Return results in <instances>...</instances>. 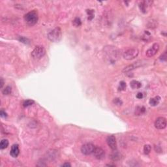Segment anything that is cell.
Returning <instances> with one entry per match:
<instances>
[{
	"label": "cell",
	"instance_id": "cell-1",
	"mask_svg": "<svg viewBox=\"0 0 167 167\" xmlns=\"http://www.w3.org/2000/svg\"><path fill=\"white\" fill-rule=\"evenodd\" d=\"M62 37V32L59 28H56L48 34V39L54 42H59Z\"/></svg>",
	"mask_w": 167,
	"mask_h": 167
},
{
	"label": "cell",
	"instance_id": "cell-2",
	"mask_svg": "<svg viewBox=\"0 0 167 167\" xmlns=\"http://www.w3.org/2000/svg\"><path fill=\"white\" fill-rule=\"evenodd\" d=\"M24 20L28 25L34 26L38 21V14L36 11H32L27 13L24 16Z\"/></svg>",
	"mask_w": 167,
	"mask_h": 167
},
{
	"label": "cell",
	"instance_id": "cell-3",
	"mask_svg": "<svg viewBox=\"0 0 167 167\" xmlns=\"http://www.w3.org/2000/svg\"><path fill=\"white\" fill-rule=\"evenodd\" d=\"M46 50L42 46H37L31 52V56L35 59H39L45 55Z\"/></svg>",
	"mask_w": 167,
	"mask_h": 167
},
{
	"label": "cell",
	"instance_id": "cell-4",
	"mask_svg": "<svg viewBox=\"0 0 167 167\" xmlns=\"http://www.w3.org/2000/svg\"><path fill=\"white\" fill-rule=\"evenodd\" d=\"M139 54V51L136 48H131L128 49L123 54L124 59L127 60H131V59H134L138 56Z\"/></svg>",
	"mask_w": 167,
	"mask_h": 167
},
{
	"label": "cell",
	"instance_id": "cell-5",
	"mask_svg": "<svg viewBox=\"0 0 167 167\" xmlns=\"http://www.w3.org/2000/svg\"><path fill=\"white\" fill-rule=\"evenodd\" d=\"M105 53L108 55L110 61L116 60V58L118 57V50L112 46H106L105 48Z\"/></svg>",
	"mask_w": 167,
	"mask_h": 167
},
{
	"label": "cell",
	"instance_id": "cell-6",
	"mask_svg": "<svg viewBox=\"0 0 167 167\" xmlns=\"http://www.w3.org/2000/svg\"><path fill=\"white\" fill-rule=\"evenodd\" d=\"M95 146L91 143H86L84 144L81 148V152L84 155H89L93 153Z\"/></svg>",
	"mask_w": 167,
	"mask_h": 167
},
{
	"label": "cell",
	"instance_id": "cell-7",
	"mask_svg": "<svg viewBox=\"0 0 167 167\" xmlns=\"http://www.w3.org/2000/svg\"><path fill=\"white\" fill-rule=\"evenodd\" d=\"M159 44L157 43H155L152 45V47H150L148 50L146 52V56L148 58H152L156 54L159 50Z\"/></svg>",
	"mask_w": 167,
	"mask_h": 167
},
{
	"label": "cell",
	"instance_id": "cell-8",
	"mask_svg": "<svg viewBox=\"0 0 167 167\" xmlns=\"http://www.w3.org/2000/svg\"><path fill=\"white\" fill-rule=\"evenodd\" d=\"M155 127L157 129H163L166 127V120L164 117H159L155 122Z\"/></svg>",
	"mask_w": 167,
	"mask_h": 167
},
{
	"label": "cell",
	"instance_id": "cell-9",
	"mask_svg": "<svg viewBox=\"0 0 167 167\" xmlns=\"http://www.w3.org/2000/svg\"><path fill=\"white\" fill-rule=\"evenodd\" d=\"M93 155L95 157L99 160L103 159L105 157V151L100 147H95L93 151Z\"/></svg>",
	"mask_w": 167,
	"mask_h": 167
},
{
	"label": "cell",
	"instance_id": "cell-10",
	"mask_svg": "<svg viewBox=\"0 0 167 167\" xmlns=\"http://www.w3.org/2000/svg\"><path fill=\"white\" fill-rule=\"evenodd\" d=\"M106 142L108 146L112 150H116L117 149V143H116V137L114 135L108 136L106 138Z\"/></svg>",
	"mask_w": 167,
	"mask_h": 167
},
{
	"label": "cell",
	"instance_id": "cell-11",
	"mask_svg": "<svg viewBox=\"0 0 167 167\" xmlns=\"http://www.w3.org/2000/svg\"><path fill=\"white\" fill-rule=\"evenodd\" d=\"M141 65H142V61H136V62L133 63L132 64L129 65H128L127 67H125V69L123 70V72L124 73L130 72L131 70H134V69H136V68L139 67L140 66H141Z\"/></svg>",
	"mask_w": 167,
	"mask_h": 167
},
{
	"label": "cell",
	"instance_id": "cell-12",
	"mask_svg": "<svg viewBox=\"0 0 167 167\" xmlns=\"http://www.w3.org/2000/svg\"><path fill=\"white\" fill-rule=\"evenodd\" d=\"M19 153H20V150H19L18 145V144H14V145H13V146L11 147L10 155H11L13 157L15 158L18 156Z\"/></svg>",
	"mask_w": 167,
	"mask_h": 167
},
{
	"label": "cell",
	"instance_id": "cell-13",
	"mask_svg": "<svg viewBox=\"0 0 167 167\" xmlns=\"http://www.w3.org/2000/svg\"><path fill=\"white\" fill-rule=\"evenodd\" d=\"M160 100H161V97L159 96H157V97H154V98L150 99V105L152 106H155L159 103Z\"/></svg>",
	"mask_w": 167,
	"mask_h": 167
},
{
	"label": "cell",
	"instance_id": "cell-14",
	"mask_svg": "<svg viewBox=\"0 0 167 167\" xmlns=\"http://www.w3.org/2000/svg\"><path fill=\"white\" fill-rule=\"evenodd\" d=\"M152 2H149V1H147V2H142L140 3V5H139V7L142 13H146V8L148 6V3H152Z\"/></svg>",
	"mask_w": 167,
	"mask_h": 167
},
{
	"label": "cell",
	"instance_id": "cell-15",
	"mask_svg": "<svg viewBox=\"0 0 167 167\" xmlns=\"http://www.w3.org/2000/svg\"><path fill=\"white\" fill-rule=\"evenodd\" d=\"M114 152L111 154V159L113 161H118V160L121 159V158H122L121 153H120L117 151H116V150H114Z\"/></svg>",
	"mask_w": 167,
	"mask_h": 167
},
{
	"label": "cell",
	"instance_id": "cell-16",
	"mask_svg": "<svg viewBox=\"0 0 167 167\" xmlns=\"http://www.w3.org/2000/svg\"><path fill=\"white\" fill-rule=\"evenodd\" d=\"M130 85L133 89H138L142 86L141 83L139 82L138 81H136V80H132L130 83Z\"/></svg>",
	"mask_w": 167,
	"mask_h": 167
},
{
	"label": "cell",
	"instance_id": "cell-17",
	"mask_svg": "<svg viewBox=\"0 0 167 167\" xmlns=\"http://www.w3.org/2000/svg\"><path fill=\"white\" fill-rule=\"evenodd\" d=\"M9 146V141L7 139H3L0 143V148L2 150L7 148Z\"/></svg>",
	"mask_w": 167,
	"mask_h": 167
},
{
	"label": "cell",
	"instance_id": "cell-18",
	"mask_svg": "<svg viewBox=\"0 0 167 167\" xmlns=\"http://www.w3.org/2000/svg\"><path fill=\"white\" fill-rule=\"evenodd\" d=\"M151 150H152V147L151 146L148 145V144H147V145H145L144 147V152L145 154L148 155L151 152Z\"/></svg>",
	"mask_w": 167,
	"mask_h": 167
},
{
	"label": "cell",
	"instance_id": "cell-19",
	"mask_svg": "<svg viewBox=\"0 0 167 167\" xmlns=\"http://www.w3.org/2000/svg\"><path fill=\"white\" fill-rule=\"evenodd\" d=\"M34 103V101L31 100V99H28V100H26L23 103V106L24 107H28V106H30L31 105H32Z\"/></svg>",
	"mask_w": 167,
	"mask_h": 167
},
{
	"label": "cell",
	"instance_id": "cell-20",
	"mask_svg": "<svg viewBox=\"0 0 167 167\" xmlns=\"http://www.w3.org/2000/svg\"><path fill=\"white\" fill-rule=\"evenodd\" d=\"M73 24L76 27H79L80 26H81L82 22L81 20H80L79 18H76L73 20Z\"/></svg>",
	"mask_w": 167,
	"mask_h": 167
},
{
	"label": "cell",
	"instance_id": "cell-21",
	"mask_svg": "<svg viewBox=\"0 0 167 167\" xmlns=\"http://www.w3.org/2000/svg\"><path fill=\"white\" fill-rule=\"evenodd\" d=\"M2 93L4 95H9L11 93V87L10 86H7L5 89H3Z\"/></svg>",
	"mask_w": 167,
	"mask_h": 167
},
{
	"label": "cell",
	"instance_id": "cell-22",
	"mask_svg": "<svg viewBox=\"0 0 167 167\" xmlns=\"http://www.w3.org/2000/svg\"><path fill=\"white\" fill-rule=\"evenodd\" d=\"M118 89L120 91H124L126 89V83L124 81L120 82Z\"/></svg>",
	"mask_w": 167,
	"mask_h": 167
},
{
	"label": "cell",
	"instance_id": "cell-23",
	"mask_svg": "<svg viewBox=\"0 0 167 167\" xmlns=\"http://www.w3.org/2000/svg\"><path fill=\"white\" fill-rule=\"evenodd\" d=\"M87 13L88 14V20H91L94 17L93 10H87Z\"/></svg>",
	"mask_w": 167,
	"mask_h": 167
},
{
	"label": "cell",
	"instance_id": "cell-24",
	"mask_svg": "<svg viewBox=\"0 0 167 167\" xmlns=\"http://www.w3.org/2000/svg\"><path fill=\"white\" fill-rule=\"evenodd\" d=\"M113 103H114L115 105H119V106H120V105H122V101L120 100V99H118V98L114 99V101H113Z\"/></svg>",
	"mask_w": 167,
	"mask_h": 167
},
{
	"label": "cell",
	"instance_id": "cell-25",
	"mask_svg": "<svg viewBox=\"0 0 167 167\" xmlns=\"http://www.w3.org/2000/svg\"><path fill=\"white\" fill-rule=\"evenodd\" d=\"M19 41H21L22 42H23V43H25V44L29 43L28 39H26V38H25V37H20V39H19Z\"/></svg>",
	"mask_w": 167,
	"mask_h": 167
},
{
	"label": "cell",
	"instance_id": "cell-26",
	"mask_svg": "<svg viewBox=\"0 0 167 167\" xmlns=\"http://www.w3.org/2000/svg\"><path fill=\"white\" fill-rule=\"evenodd\" d=\"M160 59L162 61H166V52H164L163 54H162L160 56Z\"/></svg>",
	"mask_w": 167,
	"mask_h": 167
},
{
	"label": "cell",
	"instance_id": "cell-27",
	"mask_svg": "<svg viewBox=\"0 0 167 167\" xmlns=\"http://www.w3.org/2000/svg\"><path fill=\"white\" fill-rule=\"evenodd\" d=\"M1 116H2V117H5L7 116V113L5 112V111L2 110H1Z\"/></svg>",
	"mask_w": 167,
	"mask_h": 167
},
{
	"label": "cell",
	"instance_id": "cell-28",
	"mask_svg": "<svg viewBox=\"0 0 167 167\" xmlns=\"http://www.w3.org/2000/svg\"><path fill=\"white\" fill-rule=\"evenodd\" d=\"M142 97H143V94H142V93H138L137 95H136V98L140 99Z\"/></svg>",
	"mask_w": 167,
	"mask_h": 167
},
{
	"label": "cell",
	"instance_id": "cell-29",
	"mask_svg": "<svg viewBox=\"0 0 167 167\" xmlns=\"http://www.w3.org/2000/svg\"><path fill=\"white\" fill-rule=\"evenodd\" d=\"M0 84H0V87H2L3 86V84H4V82H3V78H1V80H0Z\"/></svg>",
	"mask_w": 167,
	"mask_h": 167
},
{
	"label": "cell",
	"instance_id": "cell-30",
	"mask_svg": "<svg viewBox=\"0 0 167 167\" xmlns=\"http://www.w3.org/2000/svg\"><path fill=\"white\" fill-rule=\"evenodd\" d=\"M70 164H69V163H68V162H66V163H64V164H62V165H61V166H70Z\"/></svg>",
	"mask_w": 167,
	"mask_h": 167
}]
</instances>
